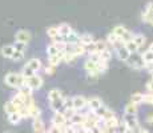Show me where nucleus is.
<instances>
[{"mask_svg": "<svg viewBox=\"0 0 153 133\" xmlns=\"http://www.w3.org/2000/svg\"><path fill=\"white\" fill-rule=\"evenodd\" d=\"M25 81L27 79L22 75V73L17 72H8L4 77V82L11 88H15V89L19 91L23 85H25Z\"/></svg>", "mask_w": 153, "mask_h": 133, "instance_id": "nucleus-1", "label": "nucleus"}, {"mask_svg": "<svg viewBox=\"0 0 153 133\" xmlns=\"http://www.w3.org/2000/svg\"><path fill=\"white\" fill-rule=\"evenodd\" d=\"M125 63H126V65H128L129 68H132V69H134V71L145 69V61H144L143 55H141L140 52L132 53Z\"/></svg>", "mask_w": 153, "mask_h": 133, "instance_id": "nucleus-2", "label": "nucleus"}, {"mask_svg": "<svg viewBox=\"0 0 153 133\" xmlns=\"http://www.w3.org/2000/svg\"><path fill=\"white\" fill-rule=\"evenodd\" d=\"M113 52H114V55L117 56V59H119L120 61H124V63L129 59V56L132 55V53L128 51V48L125 47L124 43H121V44H119V45L114 47Z\"/></svg>", "mask_w": 153, "mask_h": 133, "instance_id": "nucleus-3", "label": "nucleus"}, {"mask_svg": "<svg viewBox=\"0 0 153 133\" xmlns=\"http://www.w3.org/2000/svg\"><path fill=\"white\" fill-rule=\"evenodd\" d=\"M25 84H27L29 88H32L33 91H37L44 85V79L40 75H33V76H31V77L27 79Z\"/></svg>", "mask_w": 153, "mask_h": 133, "instance_id": "nucleus-4", "label": "nucleus"}, {"mask_svg": "<svg viewBox=\"0 0 153 133\" xmlns=\"http://www.w3.org/2000/svg\"><path fill=\"white\" fill-rule=\"evenodd\" d=\"M152 19H153V1L148 3V4L145 5V8L143 10V12H141V20H143L144 23L149 24V23L152 22Z\"/></svg>", "mask_w": 153, "mask_h": 133, "instance_id": "nucleus-5", "label": "nucleus"}, {"mask_svg": "<svg viewBox=\"0 0 153 133\" xmlns=\"http://www.w3.org/2000/svg\"><path fill=\"white\" fill-rule=\"evenodd\" d=\"M95 113L97 114V116L101 119V121H104V120H108V119H112V117H114L116 114L113 113V112L111 111L108 106H105V105H101L100 108L97 109V111H95Z\"/></svg>", "mask_w": 153, "mask_h": 133, "instance_id": "nucleus-6", "label": "nucleus"}, {"mask_svg": "<svg viewBox=\"0 0 153 133\" xmlns=\"http://www.w3.org/2000/svg\"><path fill=\"white\" fill-rule=\"evenodd\" d=\"M52 124L60 126V128H64V126L68 124V120L65 119V116H64L63 112H55L53 117H52Z\"/></svg>", "mask_w": 153, "mask_h": 133, "instance_id": "nucleus-7", "label": "nucleus"}, {"mask_svg": "<svg viewBox=\"0 0 153 133\" xmlns=\"http://www.w3.org/2000/svg\"><path fill=\"white\" fill-rule=\"evenodd\" d=\"M15 39H16V41H23V43L28 44L32 39V35L27 29H19V31L15 33Z\"/></svg>", "mask_w": 153, "mask_h": 133, "instance_id": "nucleus-8", "label": "nucleus"}, {"mask_svg": "<svg viewBox=\"0 0 153 133\" xmlns=\"http://www.w3.org/2000/svg\"><path fill=\"white\" fill-rule=\"evenodd\" d=\"M64 101H65V97L61 96L59 99H55L52 101H49V105H51L52 111L55 112H63L64 111Z\"/></svg>", "mask_w": 153, "mask_h": 133, "instance_id": "nucleus-9", "label": "nucleus"}, {"mask_svg": "<svg viewBox=\"0 0 153 133\" xmlns=\"http://www.w3.org/2000/svg\"><path fill=\"white\" fill-rule=\"evenodd\" d=\"M101 105H104V104H102L101 99L97 96H93V97H91V99H88V108H89V111H92V112L97 111Z\"/></svg>", "mask_w": 153, "mask_h": 133, "instance_id": "nucleus-10", "label": "nucleus"}, {"mask_svg": "<svg viewBox=\"0 0 153 133\" xmlns=\"http://www.w3.org/2000/svg\"><path fill=\"white\" fill-rule=\"evenodd\" d=\"M85 117H87V114L81 113V112H76V113L73 114V117L68 121V123L72 124V125H84Z\"/></svg>", "mask_w": 153, "mask_h": 133, "instance_id": "nucleus-11", "label": "nucleus"}, {"mask_svg": "<svg viewBox=\"0 0 153 133\" xmlns=\"http://www.w3.org/2000/svg\"><path fill=\"white\" fill-rule=\"evenodd\" d=\"M0 53H1L3 57L10 59V60H11L12 55L15 53V47H13V44H5V45H3L1 49H0Z\"/></svg>", "mask_w": 153, "mask_h": 133, "instance_id": "nucleus-12", "label": "nucleus"}, {"mask_svg": "<svg viewBox=\"0 0 153 133\" xmlns=\"http://www.w3.org/2000/svg\"><path fill=\"white\" fill-rule=\"evenodd\" d=\"M107 43H108V45L109 47H112V49L114 48L116 45H119V44H121L123 43V40L120 39L119 36H116V35L113 33V32H109V33L107 35Z\"/></svg>", "mask_w": 153, "mask_h": 133, "instance_id": "nucleus-13", "label": "nucleus"}, {"mask_svg": "<svg viewBox=\"0 0 153 133\" xmlns=\"http://www.w3.org/2000/svg\"><path fill=\"white\" fill-rule=\"evenodd\" d=\"M25 64H27L28 67H31L36 73L43 68V63H42V60H40L39 57H32V59H29V60H28Z\"/></svg>", "mask_w": 153, "mask_h": 133, "instance_id": "nucleus-14", "label": "nucleus"}, {"mask_svg": "<svg viewBox=\"0 0 153 133\" xmlns=\"http://www.w3.org/2000/svg\"><path fill=\"white\" fill-rule=\"evenodd\" d=\"M124 123L126 124L128 129H133L136 125H139V119H137L134 114H125V119H124Z\"/></svg>", "mask_w": 153, "mask_h": 133, "instance_id": "nucleus-15", "label": "nucleus"}, {"mask_svg": "<svg viewBox=\"0 0 153 133\" xmlns=\"http://www.w3.org/2000/svg\"><path fill=\"white\" fill-rule=\"evenodd\" d=\"M57 28H59V35H60V36H63L64 39H65L71 32L73 31L72 27H71L69 24H67V23H61V24H59Z\"/></svg>", "mask_w": 153, "mask_h": 133, "instance_id": "nucleus-16", "label": "nucleus"}, {"mask_svg": "<svg viewBox=\"0 0 153 133\" xmlns=\"http://www.w3.org/2000/svg\"><path fill=\"white\" fill-rule=\"evenodd\" d=\"M112 32H113V33L116 35V36H119L120 39L123 40V37H124L125 35L128 33V32H129V29L126 28L125 25L119 24V25H114V27H113V29H112Z\"/></svg>", "mask_w": 153, "mask_h": 133, "instance_id": "nucleus-17", "label": "nucleus"}, {"mask_svg": "<svg viewBox=\"0 0 153 133\" xmlns=\"http://www.w3.org/2000/svg\"><path fill=\"white\" fill-rule=\"evenodd\" d=\"M32 128H33L35 133H39L45 131V125H44V121L42 117H37V119H33V123H32Z\"/></svg>", "mask_w": 153, "mask_h": 133, "instance_id": "nucleus-18", "label": "nucleus"}, {"mask_svg": "<svg viewBox=\"0 0 153 133\" xmlns=\"http://www.w3.org/2000/svg\"><path fill=\"white\" fill-rule=\"evenodd\" d=\"M11 101H12V103H13V104L16 105V106H19L20 109H22V108H24V96H23V94L20 93L19 91H17V92H16V93H15L13 96H12V99H11Z\"/></svg>", "mask_w": 153, "mask_h": 133, "instance_id": "nucleus-19", "label": "nucleus"}, {"mask_svg": "<svg viewBox=\"0 0 153 133\" xmlns=\"http://www.w3.org/2000/svg\"><path fill=\"white\" fill-rule=\"evenodd\" d=\"M133 41L139 45L140 51L146 45V37L143 33H133Z\"/></svg>", "mask_w": 153, "mask_h": 133, "instance_id": "nucleus-20", "label": "nucleus"}, {"mask_svg": "<svg viewBox=\"0 0 153 133\" xmlns=\"http://www.w3.org/2000/svg\"><path fill=\"white\" fill-rule=\"evenodd\" d=\"M64 41L68 44H79V41H80V33H77V32L73 29L68 36L64 39Z\"/></svg>", "mask_w": 153, "mask_h": 133, "instance_id": "nucleus-21", "label": "nucleus"}, {"mask_svg": "<svg viewBox=\"0 0 153 133\" xmlns=\"http://www.w3.org/2000/svg\"><path fill=\"white\" fill-rule=\"evenodd\" d=\"M93 41H95V36H93L92 33H89V32H85V33L80 35V41H79V43L87 45V44H91V43H93Z\"/></svg>", "mask_w": 153, "mask_h": 133, "instance_id": "nucleus-22", "label": "nucleus"}, {"mask_svg": "<svg viewBox=\"0 0 153 133\" xmlns=\"http://www.w3.org/2000/svg\"><path fill=\"white\" fill-rule=\"evenodd\" d=\"M137 112H139V106H137L136 104H133L132 101L128 103V104L125 105V108H124V113L125 114H134V116H136Z\"/></svg>", "mask_w": 153, "mask_h": 133, "instance_id": "nucleus-23", "label": "nucleus"}, {"mask_svg": "<svg viewBox=\"0 0 153 133\" xmlns=\"http://www.w3.org/2000/svg\"><path fill=\"white\" fill-rule=\"evenodd\" d=\"M4 111H5V113H7V114H10V113H15V112H19L20 108H19V106H16L10 100V101H7L4 104Z\"/></svg>", "mask_w": 153, "mask_h": 133, "instance_id": "nucleus-24", "label": "nucleus"}, {"mask_svg": "<svg viewBox=\"0 0 153 133\" xmlns=\"http://www.w3.org/2000/svg\"><path fill=\"white\" fill-rule=\"evenodd\" d=\"M23 120V117L20 116L19 112H15V113H10L8 114V123L12 124V125H17L20 121Z\"/></svg>", "mask_w": 153, "mask_h": 133, "instance_id": "nucleus-25", "label": "nucleus"}, {"mask_svg": "<svg viewBox=\"0 0 153 133\" xmlns=\"http://www.w3.org/2000/svg\"><path fill=\"white\" fill-rule=\"evenodd\" d=\"M84 69L87 71V72H93V71H97V63H95V61L87 59V60L84 61Z\"/></svg>", "mask_w": 153, "mask_h": 133, "instance_id": "nucleus-26", "label": "nucleus"}, {"mask_svg": "<svg viewBox=\"0 0 153 133\" xmlns=\"http://www.w3.org/2000/svg\"><path fill=\"white\" fill-rule=\"evenodd\" d=\"M131 101L133 103V104H136V105L143 104V103H144V93H140V92L133 93L131 96Z\"/></svg>", "mask_w": 153, "mask_h": 133, "instance_id": "nucleus-27", "label": "nucleus"}, {"mask_svg": "<svg viewBox=\"0 0 153 133\" xmlns=\"http://www.w3.org/2000/svg\"><path fill=\"white\" fill-rule=\"evenodd\" d=\"M95 45H96V51H97L99 53L102 52L104 49L109 48V45H108L107 40H95Z\"/></svg>", "mask_w": 153, "mask_h": 133, "instance_id": "nucleus-28", "label": "nucleus"}, {"mask_svg": "<svg viewBox=\"0 0 153 133\" xmlns=\"http://www.w3.org/2000/svg\"><path fill=\"white\" fill-rule=\"evenodd\" d=\"M47 36H48L49 39H52V40H53L55 37H57L59 36L57 25H52V27H49V28H47Z\"/></svg>", "mask_w": 153, "mask_h": 133, "instance_id": "nucleus-29", "label": "nucleus"}, {"mask_svg": "<svg viewBox=\"0 0 153 133\" xmlns=\"http://www.w3.org/2000/svg\"><path fill=\"white\" fill-rule=\"evenodd\" d=\"M61 96H63V93H61V91L57 89V88H52V89L48 92L49 101H52V100H55V99H59V97H61Z\"/></svg>", "mask_w": 153, "mask_h": 133, "instance_id": "nucleus-30", "label": "nucleus"}, {"mask_svg": "<svg viewBox=\"0 0 153 133\" xmlns=\"http://www.w3.org/2000/svg\"><path fill=\"white\" fill-rule=\"evenodd\" d=\"M20 73H22V75H23V76H24V77H25V79H28V77H31V76L36 75V72H35V71H33V69H32V68H31V67H28V65H27V64H24V67H23V68H22V72H20Z\"/></svg>", "mask_w": 153, "mask_h": 133, "instance_id": "nucleus-31", "label": "nucleus"}, {"mask_svg": "<svg viewBox=\"0 0 153 133\" xmlns=\"http://www.w3.org/2000/svg\"><path fill=\"white\" fill-rule=\"evenodd\" d=\"M125 44V47L128 48V51L131 52V53H136V52H140V48H139V45H137L136 43H134L133 40H131V41H126Z\"/></svg>", "mask_w": 153, "mask_h": 133, "instance_id": "nucleus-32", "label": "nucleus"}, {"mask_svg": "<svg viewBox=\"0 0 153 133\" xmlns=\"http://www.w3.org/2000/svg\"><path fill=\"white\" fill-rule=\"evenodd\" d=\"M28 111H29V117H31V119H37V117H40V113H42L40 108L36 106V105H33L32 108H29Z\"/></svg>", "mask_w": 153, "mask_h": 133, "instance_id": "nucleus-33", "label": "nucleus"}, {"mask_svg": "<svg viewBox=\"0 0 153 133\" xmlns=\"http://www.w3.org/2000/svg\"><path fill=\"white\" fill-rule=\"evenodd\" d=\"M112 56H113V53H112L111 48H107L102 52H100V57H101V60H104V61H109L112 59Z\"/></svg>", "mask_w": 153, "mask_h": 133, "instance_id": "nucleus-34", "label": "nucleus"}, {"mask_svg": "<svg viewBox=\"0 0 153 133\" xmlns=\"http://www.w3.org/2000/svg\"><path fill=\"white\" fill-rule=\"evenodd\" d=\"M141 55H143V59H144V61H145V64H151L153 61V51H151V49L144 51V53H141Z\"/></svg>", "mask_w": 153, "mask_h": 133, "instance_id": "nucleus-35", "label": "nucleus"}, {"mask_svg": "<svg viewBox=\"0 0 153 133\" xmlns=\"http://www.w3.org/2000/svg\"><path fill=\"white\" fill-rule=\"evenodd\" d=\"M27 45H28V44L27 43H23V41H15V43H13L15 49H16V51H19V52H25V51H27Z\"/></svg>", "mask_w": 153, "mask_h": 133, "instance_id": "nucleus-36", "label": "nucleus"}, {"mask_svg": "<svg viewBox=\"0 0 153 133\" xmlns=\"http://www.w3.org/2000/svg\"><path fill=\"white\" fill-rule=\"evenodd\" d=\"M102 124H104V125H107V126H116V125H119V124H120V120L114 116V117H112V119L104 120V121H102Z\"/></svg>", "mask_w": 153, "mask_h": 133, "instance_id": "nucleus-37", "label": "nucleus"}, {"mask_svg": "<svg viewBox=\"0 0 153 133\" xmlns=\"http://www.w3.org/2000/svg\"><path fill=\"white\" fill-rule=\"evenodd\" d=\"M108 68H109V65H108V61H104V60H100L97 63V71L100 73H104L108 71Z\"/></svg>", "mask_w": 153, "mask_h": 133, "instance_id": "nucleus-38", "label": "nucleus"}, {"mask_svg": "<svg viewBox=\"0 0 153 133\" xmlns=\"http://www.w3.org/2000/svg\"><path fill=\"white\" fill-rule=\"evenodd\" d=\"M19 92L22 93L23 96H32V94H33V89H32V88H29L28 85L25 84V85H23V87L20 88Z\"/></svg>", "mask_w": 153, "mask_h": 133, "instance_id": "nucleus-39", "label": "nucleus"}, {"mask_svg": "<svg viewBox=\"0 0 153 133\" xmlns=\"http://www.w3.org/2000/svg\"><path fill=\"white\" fill-rule=\"evenodd\" d=\"M59 52H60V51L56 48V45L53 43L49 44V45L47 47V56H55V55H57Z\"/></svg>", "mask_w": 153, "mask_h": 133, "instance_id": "nucleus-40", "label": "nucleus"}, {"mask_svg": "<svg viewBox=\"0 0 153 133\" xmlns=\"http://www.w3.org/2000/svg\"><path fill=\"white\" fill-rule=\"evenodd\" d=\"M114 131H116V133H128L129 129H128V126H126L125 123H120L119 125L114 126Z\"/></svg>", "mask_w": 153, "mask_h": 133, "instance_id": "nucleus-41", "label": "nucleus"}, {"mask_svg": "<svg viewBox=\"0 0 153 133\" xmlns=\"http://www.w3.org/2000/svg\"><path fill=\"white\" fill-rule=\"evenodd\" d=\"M55 71H56V67L52 65V64H49V63H47L45 67H44V72H45V75H48V76L55 75Z\"/></svg>", "mask_w": 153, "mask_h": 133, "instance_id": "nucleus-42", "label": "nucleus"}, {"mask_svg": "<svg viewBox=\"0 0 153 133\" xmlns=\"http://www.w3.org/2000/svg\"><path fill=\"white\" fill-rule=\"evenodd\" d=\"M23 59H24V52H19L15 49V53L12 55V57H11V60L12 61H22Z\"/></svg>", "mask_w": 153, "mask_h": 133, "instance_id": "nucleus-43", "label": "nucleus"}, {"mask_svg": "<svg viewBox=\"0 0 153 133\" xmlns=\"http://www.w3.org/2000/svg\"><path fill=\"white\" fill-rule=\"evenodd\" d=\"M76 112H77V111H75V109H73V108H71V109H64V111H63V113H64V116H65V119L69 121V120L73 117V114H75Z\"/></svg>", "mask_w": 153, "mask_h": 133, "instance_id": "nucleus-44", "label": "nucleus"}, {"mask_svg": "<svg viewBox=\"0 0 153 133\" xmlns=\"http://www.w3.org/2000/svg\"><path fill=\"white\" fill-rule=\"evenodd\" d=\"M71 108H73V97H65V101H64V109H71Z\"/></svg>", "mask_w": 153, "mask_h": 133, "instance_id": "nucleus-45", "label": "nucleus"}, {"mask_svg": "<svg viewBox=\"0 0 153 133\" xmlns=\"http://www.w3.org/2000/svg\"><path fill=\"white\" fill-rule=\"evenodd\" d=\"M144 103L145 104H153V92H148L144 94Z\"/></svg>", "mask_w": 153, "mask_h": 133, "instance_id": "nucleus-46", "label": "nucleus"}, {"mask_svg": "<svg viewBox=\"0 0 153 133\" xmlns=\"http://www.w3.org/2000/svg\"><path fill=\"white\" fill-rule=\"evenodd\" d=\"M63 133H76V126L72 125V124H67V125L64 126Z\"/></svg>", "mask_w": 153, "mask_h": 133, "instance_id": "nucleus-47", "label": "nucleus"}, {"mask_svg": "<svg viewBox=\"0 0 153 133\" xmlns=\"http://www.w3.org/2000/svg\"><path fill=\"white\" fill-rule=\"evenodd\" d=\"M63 131H64V128H60V126L53 125V124H52L51 128L48 129V132H49V133H63Z\"/></svg>", "mask_w": 153, "mask_h": 133, "instance_id": "nucleus-48", "label": "nucleus"}, {"mask_svg": "<svg viewBox=\"0 0 153 133\" xmlns=\"http://www.w3.org/2000/svg\"><path fill=\"white\" fill-rule=\"evenodd\" d=\"M100 123H101V121H100ZM88 133H102L100 124H97V125H95V126H92V128H89V129H88Z\"/></svg>", "mask_w": 153, "mask_h": 133, "instance_id": "nucleus-49", "label": "nucleus"}, {"mask_svg": "<svg viewBox=\"0 0 153 133\" xmlns=\"http://www.w3.org/2000/svg\"><path fill=\"white\" fill-rule=\"evenodd\" d=\"M145 89L148 91V92H153V79L151 77L146 81V84H145Z\"/></svg>", "mask_w": 153, "mask_h": 133, "instance_id": "nucleus-50", "label": "nucleus"}, {"mask_svg": "<svg viewBox=\"0 0 153 133\" xmlns=\"http://www.w3.org/2000/svg\"><path fill=\"white\" fill-rule=\"evenodd\" d=\"M76 126V133H88V129L84 125H75Z\"/></svg>", "mask_w": 153, "mask_h": 133, "instance_id": "nucleus-51", "label": "nucleus"}, {"mask_svg": "<svg viewBox=\"0 0 153 133\" xmlns=\"http://www.w3.org/2000/svg\"><path fill=\"white\" fill-rule=\"evenodd\" d=\"M141 129H143V128H141V126H140V124H139V125H136L133 129H131V133H140Z\"/></svg>", "mask_w": 153, "mask_h": 133, "instance_id": "nucleus-52", "label": "nucleus"}, {"mask_svg": "<svg viewBox=\"0 0 153 133\" xmlns=\"http://www.w3.org/2000/svg\"><path fill=\"white\" fill-rule=\"evenodd\" d=\"M146 123L153 124V114H148V116H146Z\"/></svg>", "mask_w": 153, "mask_h": 133, "instance_id": "nucleus-53", "label": "nucleus"}, {"mask_svg": "<svg viewBox=\"0 0 153 133\" xmlns=\"http://www.w3.org/2000/svg\"><path fill=\"white\" fill-rule=\"evenodd\" d=\"M140 133H149V131H148V129H141V131H140Z\"/></svg>", "mask_w": 153, "mask_h": 133, "instance_id": "nucleus-54", "label": "nucleus"}, {"mask_svg": "<svg viewBox=\"0 0 153 133\" xmlns=\"http://www.w3.org/2000/svg\"><path fill=\"white\" fill-rule=\"evenodd\" d=\"M148 49H151V51H153V43H152V44H151V45H149V47H148Z\"/></svg>", "mask_w": 153, "mask_h": 133, "instance_id": "nucleus-55", "label": "nucleus"}, {"mask_svg": "<svg viewBox=\"0 0 153 133\" xmlns=\"http://www.w3.org/2000/svg\"><path fill=\"white\" fill-rule=\"evenodd\" d=\"M39 133H49L48 131H43V132H39Z\"/></svg>", "mask_w": 153, "mask_h": 133, "instance_id": "nucleus-56", "label": "nucleus"}, {"mask_svg": "<svg viewBox=\"0 0 153 133\" xmlns=\"http://www.w3.org/2000/svg\"><path fill=\"white\" fill-rule=\"evenodd\" d=\"M149 25H152V27H153V19H152V22L149 23Z\"/></svg>", "mask_w": 153, "mask_h": 133, "instance_id": "nucleus-57", "label": "nucleus"}, {"mask_svg": "<svg viewBox=\"0 0 153 133\" xmlns=\"http://www.w3.org/2000/svg\"><path fill=\"white\" fill-rule=\"evenodd\" d=\"M151 64H152V65H153V61H152V63H151Z\"/></svg>", "mask_w": 153, "mask_h": 133, "instance_id": "nucleus-58", "label": "nucleus"}, {"mask_svg": "<svg viewBox=\"0 0 153 133\" xmlns=\"http://www.w3.org/2000/svg\"><path fill=\"white\" fill-rule=\"evenodd\" d=\"M7 133H10V132H7Z\"/></svg>", "mask_w": 153, "mask_h": 133, "instance_id": "nucleus-59", "label": "nucleus"}]
</instances>
